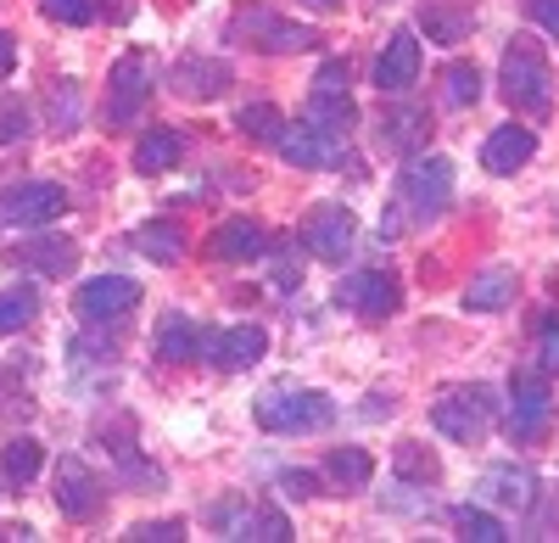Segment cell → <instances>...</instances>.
Masks as SVG:
<instances>
[{
  "mask_svg": "<svg viewBox=\"0 0 559 543\" xmlns=\"http://www.w3.org/2000/svg\"><path fill=\"white\" fill-rule=\"evenodd\" d=\"M498 84H503V102L515 113H532L543 118L554 107V73H548V57L537 39H515L503 51V68H498Z\"/></svg>",
  "mask_w": 559,
  "mask_h": 543,
  "instance_id": "cell-1",
  "label": "cell"
},
{
  "mask_svg": "<svg viewBox=\"0 0 559 543\" xmlns=\"http://www.w3.org/2000/svg\"><path fill=\"white\" fill-rule=\"evenodd\" d=\"M229 39L247 45V51H263V57H297V51H313L319 45V34L308 23L280 17L274 7H241L229 17Z\"/></svg>",
  "mask_w": 559,
  "mask_h": 543,
  "instance_id": "cell-2",
  "label": "cell"
},
{
  "mask_svg": "<svg viewBox=\"0 0 559 543\" xmlns=\"http://www.w3.org/2000/svg\"><path fill=\"white\" fill-rule=\"evenodd\" d=\"M498 421V398L487 381H471V387H448L437 403H431V426L453 442H481Z\"/></svg>",
  "mask_w": 559,
  "mask_h": 543,
  "instance_id": "cell-3",
  "label": "cell"
},
{
  "mask_svg": "<svg viewBox=\"0 0 559 543\" xmlns=\"http://www.w3.org/2000/svg\"><path fill=\"white\" fill-rule=\"evenodd\" d=\"M336 421V403L313 392V387H274L258 398V426L274 437H292V432H319Z\"/></svg>",
  "mask_w": 559,
  "mask_h": 543,
  "instance_id": "cell-4",
  "label": "cell"
},
{
  "mask_svg": "<svg viewBox=\"0 0 559 543\" xmlns=\"http://www.w3.org/2000/svg\"><path fill=\"white\" fill-rule=\"evenodd\" d=\"M152 84H157V62L146 51H123L107 84V123H134L152 102Z\"/></svg>",
  "mask_w": 559,
  "mask_h": 543,
  "instance_id": "cell-5",
  "label": "cell"
},
{
  "mask_svg": "<svg viewBox=\"0 0 559 543\" xmlns=\"http://www.w3.org/2000/svg\"><path fill=\"white\" fill-rule=\"evenodd\" d=\"M73 308H79L84 326H118V320H129V314L140 308V281H129V275H96V281L79 286Z\"/></svg>",
  "mask_w": 559,
  "mask_h": 543,
  "instance_id": "cell-6",
  "label": "cell"
},
{
  "mask_svg": "<svg viewBox=\"0 0 559 543\" xmlns=\"http://www.w3.org/2000/svg\"><path fill=\"white\" fill-rule=\"evenodd\" d=\"M397 191H403V202H408L419 219L448 213V202H453V163H448V157H408Z\"/></svg>",
  "mask_w": 559,
  "mask_h": 543,
  "instance_id": "cell-7",
  "label": "cell"
},
{
  "mask_svg": "<svg viewBox=\"0 0 559 543\" xmlns=\"http://www.w3.org/2000/svg\"><path fill=\"white\" fill-rule=\"evenodd\" d=\"M62 213H68V191L51 186V179H28V186H12L0 197V219L17 224V231H45Z\"/></svg>",
  "mask_w": 559,
  "mask_h": 543,
  "instance_id": "cell-8",
  "label": "cell"
},
{
  "mask_svg": "<svg viewBox=\"0 0 559 543\" xmlns=\"http://www.w3.org/2000/svg\"><path fill=\"white\" fill-rule=\"evenodd\" d=\"M358 241V219L342 208V202H319L308 219H302V247L324 263H342Z\"/></svg>",
  "mask_w": 559,
  "mask_h": 543,
  "instance_id": "cell-9",
  "label": "cell"
},
{
  "mask_svg": "<svg viewBox=\"0 0 559 543\" xmlns=\"http://www.w3.org/2000/svg\"><path fill=\"white\" fill-rule=\"evenodd\" d=\"M554 421V392L548 376H515L509 381V437L515 442H537Z\"/></svg>",
  "mask_w": 559,
  "mask_h": 543,
  "instance_id": "cell-10",
  "label": "cell"
},
{
  "mask_svg": "<svg viewBox=\"0 0 559 543\" xmlns=\"http://www.w3.org/2000/svg\"><path fill=\"white\" fill-rule=\"evenodd\" d=\"M274 152L286 157L292 168H324V163H336V157H342V134H336V129H324V123H313V118H297V123L280 129Z\"/></svg>",
  "mask_w": 559,
  "mask_h": 543,
  "instance_id": "cell-11",
  "label": "cell"
},
{
  "mask_svg": "<svg viewBox=\"0 0 559 543\" xmlns=\"http://www.w3.org/2000/svg\"><path fill=\"white\" fill-rule=\"evenodd\" d=\"M336 297L358 314V320H392V314L403 308V292L392 275H381V269H353V275L336 286Z\"/></svg>",
  "mask_w": 559,
  "mask_h": 543,
  "instance_id": "cell-12",
  "label": "cell"
},
{
  "mask_svg": "<svg viewBox=\"0 0 559 543\" xmlns=\"http://www.w3.org/2000/svg\"><path fill=\"white\" fill-rule=\"evenodd\" d=\"M102 505H107V482L84 460H62V471H57V510L68 521H96Z\"/></svg>",
  "mask_w": 559,
  "mask_h": 543,
  "instance_id": "cell-13",
  "label": "cell"
},
{
  "mask_svg": "<svg viewBox=\"0 0 559 543\" xmlns=\"http://www.w3.org/2000/svg\"><path fill=\"white\" fill-rule=\"evenodd\" d=\"M308 118L324 123V129H336L347 134L353 129V96H347V62H324L319 79H313V96H308Z\"/></svg>",
  "mask_w": 559,
  "mask_h": 543,
  "instance_id": "cell-14",
  "label": "cell"
},
{
  "mask_svg": "<svg viewBox=\"0 0 559 543\" xmlns=\"http://www.w3.org/2000/svg\"><path fill=\"white\" fill-rule=\"evenodd\" d=\"M207 252L218 263H258L269 252V231H263L258 219H224L218 231L207 236Z\"/></svg>",
  "mask_w": 559,
  "mask_h": 543,
  "instance_id": "cell-15",
  "label": "cell"
},
{
  "mask_svg": "<svg viewBox=\"0 0 559 543\" xmlns=\"http://www.w3.org/2000/svg\"><path fill=\"white\" fill-rule=\"evenodd\" d=\"M263 353H269L263 326H236V331H224V337L207 331V342H202V358H213L218 370H252Z\"/></svg>",
  "mask_w": 559,
  "mask_h": 543,
  "instance_id": "cell-16",
  "label": "cell"
},
{
  "mask_svg": "<svg viewBox=\"0 0 559 543\" xmlns=\"http://www.w3.org/2000/svg\"><path fill=\"white\" fill-rule=\"evenodd\" d=\"M414 79H419V34L414 28H397L386 39V51L376 57V84L386 90V96H403Z\"/></svg>",
  "mask_w": 559,
  "mask_h": 543,
  "instance_id": "cell-17",
  "label": "cell"
},
{
  "mask_svg": "<svg viewBox=\"0 0 559 543\" xmlns=\"http://www.w3.org/2000/svg\"><path fill=\"white\" fill-rule=\"evenodd\" d=\"M202 342H207V331L191 314H163L157 331H152V347H157L163 365H191V358H202Z\"/></svg>",
  "mask_w": 559,
  "mask_h": 543,
  "instance_id": "cell-18",
  "label": "cell"
},
{
  "mask_svg": "<svg viewBox=\"0 0 559 543\" xmlns=\"http://www.w3.org/2000/svg\"><path fill=\"white\" fill-rule=\"evenodd\" d=\"M229 84H236V73H229V62H218V57H185L174 68V90L191 96V102H218Z\"/></svg>",
  "mask_w": 559,
  "mask_h": 543,
  "instance_id": "cell-19",
  "label": "cell"
},
{
  "mask_svg": "<svg viewBox=\"0 0 559 543\" xmlns=\"http://www.w3.org/2000/svg\"><path fill=\"white\" fill-rule=\"evenodd\" d=\"M532 152H537V134H532L526 123H503V129L487 134L481 163H487V174H515V168L532 163Z\"/></svg>",
  "mask_w": 559,
  "mask_h": 543,
  "instance_id": "cell-20",
  "label": "cell"
},
{
  "mask_svg": "<svg viewBox=\"0 0 559 543\" xmlns=\"http://www.w3.org/2000/svg\"><path fill=\"white\" fill-rule=\"evenodd\" d=\"M381 146L386 152H397V157H419V146L431 141V118H426V107H397V113H386L381 118Z\"/></svg>",
  "mask_w": 559,
  "mask_h": 543,
  "instance_id": "cell-21",
  "label": "cell"
},
{
  "mask_svg": "<svg viewBox=\"0 0 559 543\" xmlns=\"http://www.w3.org/2000/svg\"><path fill=\"white\" fill-rule=\"evenodd\" d=\"M515 269H503V263H492V269H481V275L464 286V308L471 314H503L509 303H515Z\"/></svg>",
  "mask_w": 559,
  "mask_h": 543,
  "instance_id": "cell-22",
  "label": "cell"
},
{
  "mask_svg": "<svg viewBox=\"0 0 559 543\" xmlns=\"http://www.w3.org/2000/svg\"><path fill=\"white\" fill-rule=\"evenodd\" d=\"M481 487H487L492 505H509V510H526V505L537 499V476H532L526 465H492V471L481 476Z\"/></svg>",
  "mask_w": 559,
  "mask_h": 543,
  "instance_id": "cell-23",
  "label": "cell"
},
{
  "mask_svg": "<svg viewBox=\"0 0 559 543\" xmlns=\"http://www.w3.org/2000/svg\"><path fill=\"white\" fill-rule=\"evenodd\" d=\"M179 157H185L179 129H146V141L134 146V174H168Z\"/></svg>",
  "mask_w": 559,
  "mask_h": 543,
  "instance_id": "cell-24",
  "label": "cell"
},
{
  "mask_svg": "<svg viewBox=\"0 0 559 543\" xmlns=\"http://www.w3.org/2000/svg\"><path fill=\"white\" fill-rule=\"evenodd\" d=\"M73 258H79V247L68 236H39V241H23L17 247V263H34L39 275H68Z\"/></svg>",
  "mask_w": 559,
  "mask_h": 543,
  "instance_id": "cell-25",
  "label": "cell"
},
{
  "mask_svg": "<svg viewBox=\"0 0 559 543\" xmlns=\"http://www.w3.org/2000/svg\"><path fill=\"white\" fill-rule=\"evenodd\" d=\"M324 476H331L336 493H358V487H369V476H376V460H369L364 448H331Z\"/></svg>",
  "mask_w": 559,
  "mask_h": 543,
  "instance_id": "cell-26",
  "label": "cell"
},
{
  "mask_svg": "<svg viewBox=\"0 0 559 543\" xmlns=\"http://www.w3.org/2000/svg\"><path fill=\"white\" fill-rule=\"evenodd\" d=\"M39 465H45V448H39L34 437H12L7 455H0V476H7L12 493H23V487L39 476Z\"/></svg>",
  "mask_w": 559,
  "mask_h": 543,
  "instance_id": "cell-27",
  "label": "cell"
},
{
  "mask_svg": "<svg viewBox=\"0 0 559 543\" xmlns=\"http://www.w3.org/2000/svg\"><path fill=\"white\" fill-rule=\"evenodd\" d=\"M224 538H252V543H286L292 538V521L280 516V510H241L236 521L224 516Z\"/></svg>",
  "mask_w": 559,
  "mask_h": 543,
  "instance_id": "cell-28",
  "label": "cell"
},
{
  "mask_svg": "<svg viewBox=\"0 0 559 543\" xmlns=\"http://www.w3.org/2000/svg\"><path fill=\"white\" fill-rule=\"evenodd\" d=\"M134 247L157 258V263H179L185 258V236H179V224L174 219H152V224H140L134 231Z\"/></svg>",
  "mask_w": 559,
  "mask_h": 543,
  "instance_id": "cell-29",
  "label": "cell"
},
{
  "mask_svg": "<svg viewBox=\"0 0 559 543\" xmlns=\"http://www.w3.org/2000/svg\"><path fill=\"white\" fill-rule=\"evenodd\" d=\"M34 314H39V292L34 286H7V292H0V337L28 331Z\"/></svg>",
  "mask_w": 559,
  "mask_h": 543,
  "instance_id": "cell-30",
  "label": "cell"
},
{
  "mask_svg": "<svg viewBox=\"0 0 559 543\" xmlns=\"http://www.w3.org/2000/svg\"><path fill=\"white\" fill-rule=\"evenodd\" d=\"M392 465H397V476H403V482H419V487H426V482H437V476H442V460L431 455L426 442H397V455H392Z\"/></svg>",
  "mask_w": 559,
  "mask_h": 543,
  "instance_id": "cell-31",
  "label": "cell"
},
{
  "mask_svg": "<svg viewBox=\"0 0 559 543\" xmlns=\"http://www.w3.org/2000/svg\"><path fill=\"white\" fill-rule=\"evenodd\" d=\"M236 129L247 134V141L274 146V141H280V129H286V113L269 107V102H252V107H241V113H236Z\"/></svg>",
  "mask_w": 559,
  "mask_h": 543,
  "instance_id": "cell-32",
  "label": "cell"
},
{
  "mask_svg": "<svg viewBox=\"0 0 559 543\" xmlns=\"http://www.w3.org/2000/svg\"><path fill=\"white\" fill-rule=\"evenodd\" d=\"M442 96H448V107H476V102H481V73H476V62H448V68H442Z\"/></svg>",
  "mask_w": 559,
  "mask_h": 543,
  "instance_id": "cell-33",
  "label": "cell"
},
{
  "mask_svg": "<svg viewBox=\"0 0 559 543\" xmlns=\"http://www.w3.org/2000/svg\"><path fill=\"white\" fill-rule=\"evenodd\" d=\"M453 527H459V538H464V543H503V538H509V532H503V521H498V516H487V510H476V505L453 510Z\"/></svg>",
  "mask_w": 559,
  "mask_h": 543,
  "instance_id": "cell-34",
  "label": "cell"
},
{
  "mask_svg": "<svg viewBox=\"0 0 559 543\" xmlns=\"http://www.w3.org/2000/svg\"><path fill=\"white\" fill-rule=\"evenodd\" d=\"M39 12L51 23H68V28H84L102 17V0H39Z\"/></svg>",
  "mask_w": 559,
  "mask_h": 543,
  "instance_id": "cell-35",
  "label": "cell"
},
{
  "mask_svg": "<svg viewBox=\"0 0 559 543\" xmlns=\"http://www.w3.org/2000/svg\"><path fill=\"white\" fill-rule=\"evenodd\" d=\"M426 34L437 45H459L471 34V12H442V7H426Z\"/></svg>",
  "mask_w": 559,
  "mask_h": 543,
  "instance_id": "cell-36",
  "label": "cell"
},
{
  "mask_svg": "<svg viewBox=\"0 0 559 543\" xmlns=\"http://www.w3.org/2000/svg\"><path fill=\"white\" fill-rule=\"evenodd\" d=\"M51 123H57L62 134L79 123V90H73L68 79H57V84H51Z\"/></svg>",
  "mask_w": 559,
  "mask_h": 543,
  "instance_id": "cell-37",
  "label": "cell"
},
{
  "mask_svg": "<svg viewBox=\"0 0 559 543\" xmlns=\"http://www.w3.org/2000/svg\"><path fill=\"white\" fill-rule=\"evenodd\" d=\"M23 134H28V107L17 96H7L0 102V146H17Z\"/></svg>",
  "mask_w": 559,
  "mask_h": 543,
  "instance_id": "cell-38",
  "label": "cell"
},
{
  "mask_svg": "<svg viewBox=\"0 0 559 543\" xmlns=\"http://www.w3.org/2000/svg\"><path fill=\"white\" fill-rule=\"evenodd\" d=\"M537 365L543 376H559V314L537 326Z\"/></svg>",
  "mask_w": 559,
  "mask_h": 543,
  "instance_id": "cell-39",
  "label": "cell"
},
{
  "mask_svg": "<svg viewBox=\"0 0 559 543\" xmlns=\"http://www.w3.org/2000/svg\"><path fill=\"white\" fill-rule=\"evenodd\" d=\"M129 538H134V543H179V538H185V521H174V516H168V521H140Z\"/></svg>",
  "mask_w": 559,
  "mask_h": 543,
  "instance_id": "cell-40",
  "label": "cell"
},
{
  "mask_svg": "<svg viewBox=\"0 0 559 543\" xmlns=\"http://www.w3.org/2000/svg\"><path fill=\"white\" fill-rule=\"evenodd\" d=\"M280 493H286V499H313L319 476L313 471H286V476H280Z\"/></svg>",
  "mask_w": 559,
  "mask_h": 543,
  "instance_id": "cell-41",
  "label": "cell"
},
{
  "mask_svg": "<svg viewBox=\"0 0 559 543\" xmlns=\"http://www.w3.org/2000/svg\"><path fill=\"white\" fill-rule=\"evenodd\" d=\"M526 12H532L537 28H548V34L559 39V0H526Z\"/></svg>",
  "mask_w": 559,
  "mask_h": 543,
  "instance_id": "cell-42",
  "label": "cell"
},
{
  "mask_svg": "<svg viewBox=\"0 0 559 543\" xmlns=\"http://www.w3.org/2000/svg\"><path fill=\"white\" fill-rule=\"evenodd\" d=\"M12 68H17V39L0 28V79H12Z\"/></svg>",
  "mask_w": 559,
  "mask_h": 543,
  "instance_id": "cell-43",
  "label": "cell"
},
{
  "mask_svg": "<svg viewBox=\"0 0 559 543\" xmlns=\"http://www.w3.org/2000/svg\"><path fill=\"white\" fill-rule=\"evenodd\" d=\"M274 281H280V286H297V281H302V263H297V258H292V263H280V269H274Z\"/></svg>",
  "mask_w": 559,
  "mask_h": 543,
  "instance_id": "cell-44",
  "label": "cell"
},
{
  "mask_svg": "<svg viewBox=\"0 0 559 543\" xmlns=\"http://www.w3.org/2000/svg\"><path fill=\"white\" fill-rule=\"evenodd\" d=\"M17 538H34V527H17V521L0 527V543H17Z\"/></svg>",
  "mask_w": 559,
  "mask_h": 543,
  "instance_id": "cell-45",
  "label": "cell"
},
{
  "mask_svg": "<svg viewBox=\"0 0 559 543\" xmlns=\"http://www.w3.org/2000/svg\"><path fill=\"white\" fill-rule=\"evenodd\" d=\"M313 7H324V12H336V7H342V0H313Z\"/></svg>",
  "mask_w": 559,
  "mask_h": 543,
  "instance_id": "cell-46",
  "label": "cell"
}]
</instances>
